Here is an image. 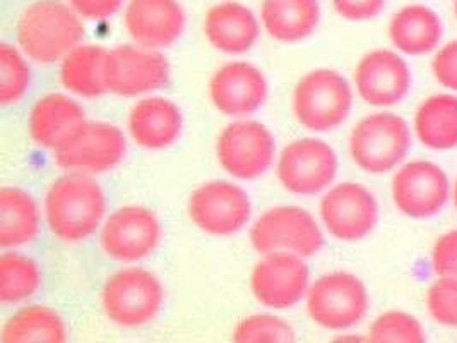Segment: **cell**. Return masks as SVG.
Segmentation results:
<instances>
[{"mask_svg":"<svg viewBox=\"0 0 457 343\" xmlns=\"http://www.w3.org/2000/svg\"><path fill=\"white\" fill-rule=\"evenodd\" d=\"M250 242L257 253H290L311 257L324 246V236L312 214L296 206H278L261 214L252 229Z\"/></svg>","mask_w":457,"mask_h":343,"instance_id":"8992f818","label":"cell"},{"mask_svg":"<svg viewBox=\"0 0 457 343\" xmlns=\"http://www.w3.org/2000/svg\"><path fill=\"white\" fill-rule=\"evenodd\" d=\"M261 18L266 31L278 42L309 38L320 20L319 0H264Z\"/></svg>","mask_w":457,"mask_h":343,"instance_id":"603a6c76","label":"cell"},{"mask_svg":"<svg viewBox=\"0 0 457 343\" xmlns=\"http://www.w3.org/2000/svg\"><path fill=\"white\" fill-rule=\"evenodd\" d=\"M165 300L160 279L145 268H124L104 283V316L120 328H141L153 322Z\"/></svg>","mask_w":457,"mask_h":343,"instance_id":"277c9868","label":"cell"},{"mask_svg":"<svg viewBox=\"0 0 457 343\" xmlns=\"http://www.w3.org/2000/svg\"><path fill=\"white\" fill-rule=\"evenodd\" d=\"M432 261L438 277L457 280V230L436 240Z\"/></svg>","mask_w":457,"mask_h":343,"instance_id":"836d02e7","label":"cell"},{"mask_svg":"<svg viewBox=\"0 0 457 343\" xmlns=\"http://www.w3.org/2000/svg\"><path fill=\"white\" fill-rule=\"evenodd\" d=\"M83 107L61 93L40 98L29 113V134L37 145L57 151L86 124Z\"/></svg>","mask_w":457,"mask_h":343,"instance_id":"ffe728a7","label":"cell"},{"mask_svg":"<svg viewBox=\"0 0 457 343\" xmlns=\"http://www.w3.org/2000/svg\"><path fill=\"white\" fill-rule=\"evenodd\" d=\"M184 126L182 112L167 98H145L129 113V132L145 150H163L171 146Z\"/></svg>","mask_w":457,"mask_h":343,"instance_id":"7402d4cb","label":"cell"},{"mask_svg":"<svg viewBox=\"0 0 457 343\" xmlns=\"http://www.w3.org/2000/svg\"><path fill=\"white\" fill-rule=\"evenodd\" d=\"M415 130L421 145L430 150L457 146V96L436 95L421 104L415 115Z\"/></svg>","mask_w":457,"mask_h":343,"instance_id":"4316f807","label":"cell"},{"mask_svg":"<svg viewBox=\"0 0 457 343\" xmlns=\"http://www.w3.org/2000/svg\"><path fill=\"white\" fill-rule=\"evenodd\" d=\"M216 155L229 175L250 180L270 171L276 156V141L270 129L259 121H237L221 130Z\"/></svg>","mask_w":457,"mask_h":343,"instance_id":"ba28073f","label":"cell"},{"mask_svg":"<svg viewBox=\"0 0 457 343\" xmlns=\"http://www.w3.org/2000/svg\"><path fill=\"white\" fill-rule=\"evenodd\" d=\"M212 105L228 117H244L264 105L268 81L261 69L249 63H228L220 67L209 83Z\"/></svg>","mask_w":457,"mask_h":343,"instance_id":"ac0fdd59","label":"cell"},{"mask_svg":"<svg viewBox=\"0 0 457 343\" xmlns=\"http://www.w3.org/2000/svg\"><path fill=\"white\" fill-rule=\"evenodd\" d=\"M203 29L208 42L223 54H244L261 35L259 21L249 7L229 0L209 7Z\"/></svg>","mask_w":457,"mask_h":343,"instance_id":"44dd1931","label":"cell"},{"mask_svg":"<svg viewBox=\"0 0 457 343\" xmlns=\"http://www.w3.org/2000/svg\"><path fill=\"white\" fill-rule=\"evenodd\" d=\"M40 208L35 197L20 188L0 189V246L16 249L33 242L40 232Z\"/></svg>","mask_w":457,"mask_h":343,"instance_id":"cb8c5ba5","label":"cell"},{"mask_svg":"<svg viewBox=\"0 0 457 343\" xmlns=\"http://www.w3.org/2000/svg\"><path fill=\"white\" fill-rule=\"evenodd\" d=\"M252 294L270 309H290L309 292V268L302 256L270 253L262 257L250 277Z\"/></svg>","mask_w":457,"mask_h":343,"instance_id":"9a60e30c","label":"cell"},{"mask_svg":"<svg viewBox=\"0 0 457 343\" xmlns=\"http://www.w3.org/2000/svg\"><path fill=\"white\" fill-rule=\"evenodd\" d=\"M432 318L442 326H457V280L438 277L427 294Z\"/></svg>","mask_w":457,"mask_h":343,"instance_id":"d6a6232c","label":"cell"},{"mask_svg":"<svg viewBox=\"0 0 457 343\" xmlns=\"http://www.w3.org/2000/svg\"><path fill=\"white\" fill-rule=\"evenodd\" d=\"M167 57L153 48L120 45L108 52L104 63L106 89L119 96H137L168 83Z\"/></svg>","mask_w":457,"mask_h":343,"instance_id":"30bf717a","label":"cell"},{"mask_svg":"<svg viewBox=\"0 0 457 343\" xmlns=\"http://www.w3.org/2000/svg\"><path fill=\"white\" fill-rule=\"evenodd\" d=\"M125 153L127 141L120 129L108 122H86L55 151V162L63 171L95 175L119 167Z\"/></svg>","mask_w":457,"mask_h":343,"instance_id":"9c48e42d","label":"cell"},{"mask_svg":"<svg viewBox=\"0 0 457 343\" xmlns=\"http://www.w3.org/2000/svg\"><path fill=\"white\" fill-rule=\"evenodd\" d=\"M160 238L162 227L156 214L143 206H125L104 220L100 244L110 259L136 263L149 256Z\"/></svg>","mask_w":457,"mask_h":343,"instance_id":"4fadbf2b","label":"cell"},{"mask_svg":"<svg viewBox=\"0 0 457 343\" xmlns=\"http://www.w3.org/2000/svg\"><path fill=\"white\" fill-rule=\"evenodd\" d=\"M442 22L425 5H408L397 11L389 24V37L401 52L423 55L436 48L442 38Z\"/></svg>","mask_w":457,"mask_h":343,"instance_id":"d4e9b609","label":"cell"},{"mask_svg":"<svg viewBox=\"0 0 457 343\" xmlns=\"http://www.w3.org/2000/svg\"><path fill=\"white\" fill-rule=\"evenodd\" d=\"M40 266L21 253H4L0 257V300L18 304L31 299L42 287Z\"/></svg>","mask_w":457,"mask_h":343,"instance_id":"f1b7e54d","label":"cell"},{"mask_svg":"<svg viewBox=\"0 0 457 343\" xmlns=\"http://www.w3.org/2000/svg\"><path fill=\"white\" fill-rule=\"evenodd\" d=\"M108 52L100 45H78L63 57L61 81L63 88L84 98H96L106 93L104 63Z\"/></svg>","mask_w":457,"mask_h":343,"instance_id":"484cf974","label":"cell"},{"mask_svg":"<svg viewBox=\"0 0 457 343\" xmlns=\"http://www.w3.org/2000/svg\"><path fill=\"white\" fill-rule=\"evenodd\" d=\"M410 150V129L403 117L380 112L361 119L350 136V155L367 173L391 172Z\"/></svg>","mask_w":457,"mask_h":343,"instance_id":"5b68a950","label":"cell"},{"mask_svg":"<svg viewBox=\"0 0 457 343\" xmlns=\"http://www.w3.org/2000/svg\"><path fill=\"white\" fill-rule=\"evenodd\" d=\"M334 11L348 21H369L378 16L386 0H331Z\"/></svg>","mask_w":457,"mask_h":343,"instance_id":"e575fe53","label":"cell"},{"mask_svg":"<svg viewBox=\"0 0 457 343\" xmlns=\"http://www.w3.org/2000/svg\"><path fill=\"white\" fill-rule=\"evenodd\" d=\"M454 205H456V208H457V182H456V188H454Z\"/></svg>","mask_w":457,"mask_h":343,"instance_id":"74e56055","label":"cell"},{"mask_svg":"<svg viewBox=\"0 0 457 343\" xmlns=\"http://www.w3.org/2000/svg\"><path fill=\"white\" fill-rule=\"evenodd\" d=\"M432 69L440 85L457 91V40L436 52Z\"/></svg>","mask_w":457,"mask_h":343,"instance_id":"d590c367","label":"cell"},{"mask_svg":"<svg viewBox=\"0 0 457 343\" xmlns=\"http://www.w3.org/2000/svg\"><path fill=\"white\" fill-rule=\"evenodd\" d=\"M125 0H67V4L84 20L98 21L119 13Z\"/></svg>","mask_w":457,"mask_h":343,"instance_id":"8d00e7d4","label":"cell"},{"mask_svg":"<svg viewBox=\"0 0 457 343\" xmlns=\"http://www.w3.org/2000/svg\"><path fill=\"white\" fill-rule=\"evenodd\" d=\"M252 205L242 188L212 180L190 194L188 216L211 236H233L249 223Z\"/></svg>","mask_w":457,"mask_h":343,"instance_id":"7c38bea8","label":"cell"},{"mask_svg":"<svg viewBox=\"0 0 457 343\" xmlns=\"http://www.w3.org/2000/svg\"><path fill=\"white\" fill-rule=\"evenodd\" d=\"M106 201L102 186L87 173L69 172L45 196V216L54 236L67 244L83 242L104 223Z\"/></svg>","mask_w":457,"mask_h":343,"instance_id":"6da1fadb","label":"cell"},{"mask_svg":"<svg viewBox=\"0 0 457 343\" xmlns=\"http://www.w3.org/2000/svg\"><path fill=\"white\" fill-rule=\"evenodd\" d=\"M454 11H456V18H457V0H454Z\"/></svg>","mask_w":457,"mask_h":343,"instance_id":"f35d334b","label":"cell"},{"mask_svg":"<svg viewBox=\"0 0 457 343\" xmlns=\"http://www.w3.org/2000/svg\"><path fill=\"white\" fill-rule=\"evenodd\" d=\"M31 86V69L21 52L12 45H0V104H20Z\"/></svg>","mask_w":457,"mask_h":343,"instance_id":"f546056e","label":"cell"},{"mask_svg":"<svg viewBox=\"0 0 457 343\" xmlns=\"http://www.w3.org/2000/svg\"><path fill=\"white\" fill-rule=\"evenodd\" d=\"M320 218L334 238L354 242L374 230L378 218L377 199L361 184L343 182L322 197Z\"/></svg>","mask_w":457,"mask_h":343,"instance_id":"5bb4252c","label":"cell"},{"mask_svg":"<svg viewBox=\"0 0 457 343\" xmlns=\"http://www.w3.org/2000/svg\"><path fill=\"white\" fill-rule=\"evenodd\" d=\"M369 340L374 343H421L425 342V333L411 314L389 311L378 316L370 326Z\"/></svg>","mask_w":457,"mask_h":343,"instance_id":"1f68e13d","label":"cell"},{"mask_svg":"<svg viewBox=\"0 0 457 343\" xmlns=\"http://www.w3.org/2000/svg\"><path fill=\"white\" fill-rule=\"evenodd\" d=\"M69 333L61 314L46 305L22 307L2 330L4 343H62Z\"/></svg>","mask_w":457,"mask_h":343,"instance_id":"83f0119b","label":"cell"},{"mask_svg":"<svg viewBox=\"0 0 457 343\" xmlns=\"http://www.w3.org/2000/svg\"><path fill=\"white\" fill-rule=\"evenodd\" d=\"M354 85L369 105L391 107L406 96L411 76L408 65L397 54L374 50L356 65Z\"/></svg>","mask_w":457,"mask_h":343,"instance_id":"d6986e66","label":"cell"},{"mask_svg":"<svg viewBox=\"0 0 457 343\" xmlns=\"http://www.w3.org/2000/svg\"><path fill=\"white\" fill-rule=\"evenodd\" d=\"M295 331L288 322L272 314H253L237 324L231 339L240 343L295 342Z\"/></svg>","mask_w":457,"mask_h":343,"instance_id":"4dcf8cb0","label":"cell"},{"mask_svg":"<svg viewBox=\"0 0 457 343\" xmlns=\"http://www.w3.org/2000/svg\"><path fill=\"white\" fill-rule=\"evenodd\" d=\"M350 83L336 71L317 69L305 74L293 91L296 121L313 132H328L341 126L352 112Z\"/></svg>","mask_w":457,"mask_h":343,"instance_id":"3957f363","label":"cell"},{"mask_svg":"<svg viewBox=\"0 0 457 343\" xmlns=\"http://www.w3.org/2000/svg\"><path fill=\"white\" fill-rule=\"evenodd\" d=\"M18 42L33 63L48 65L63 61L84 38L81 16L62 0H37L20 16Z\"/></svg>","mask_w":457,"mask_h":343,"instance_id":"7a4b0ae2","label":"cell"},{"mask_svg":"<svg viewBox=\"0 0 457 343\" xmlns=\"http://www.w3.org/2000/svg\"><path fill=\"white\" fill-rule=\"evenodd\" d=\"M276 172L287 191L315 196L333 184L337 156L326 141L298 139L283 148Z\"/></svg>","mask_w":457,"mask_h":343,"instance_id":"8fae6325","label":"cell"},{"mask_svg":"<svg viewBox=\"0 0 457 343\" xmlns=\"http://www.w3.org/2000/svg\"><path fill=\"white\" fill-rule=\"evenodd\" d=\"M187 16L179 0H130L124 24L129 37L145 48L160 50L177 42Z\"/></svg>","mask_w":457,"mask_h":343,"instance_id":"e0dca14e","label":"cell"},{"mask_svg":"<svg viewBox=\"0 0 457 343\" xmlns=\"http://www.w3.org/2000/svg\"><path fill=\"white\" fill-rule=\"evenodd\" d=\"M369 296L361 280L346 272H333L315 280L307 292V311L315 324L326 330H348L361 322Z\"/></svg>","mask_w":457,"mask_h":343,"instance_id":"52a82bcc","label":"cell"},{"mask_svg":"<svg viewBox=\"0 0 457 343\" xmlns=\"http://www.w3.org/2000/svg\"><path fill=\"white\" fill-rule=\"evenodd\" d=\"M393 197L401 213L410 218H428L447 203L449 179L436 163L411 162L395 173Z\"/></svg>","mask_w":457,"mask_h":343,"instance_id":"2e32d148","label":"cell"}]
</instances>
